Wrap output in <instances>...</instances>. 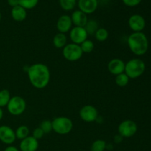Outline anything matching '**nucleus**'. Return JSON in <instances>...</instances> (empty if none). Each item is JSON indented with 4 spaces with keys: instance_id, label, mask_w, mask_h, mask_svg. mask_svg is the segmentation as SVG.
<instances>
[{
    "instance_id": "nucleus-1",
    "label": "nucleus",
    "mask_w": 151,
    "mask_h": 151,
    "mask_svg": "<svg viewBox=\"0 0 151 151\" xmlns=\"http://www.w3.org/2000/svg\"><path fill=\"white\" fill-rule=\"evenodd\" d=\"M28 79L31 85L38 89H43L48 86L51 74L48 66L44 63H37L31 65L27 69Z\"/></svg>"
},
{
    "instance_id": "nucleus-2",
    "label": "nucleus",
    "mask_w": 151,
    "mask_h": 151,
    "mask_svg": "<svg viewBox=\"0 0 151 151\" xmlns=\"http://www.w3.org/2000/svg\"><path fill=\"white\" fill-rule=\"evenodd\" d=\"M127 43L130 50L137 56L144 55L148 50V39L143 32H132L128 36Z\"/></svg>"
},
{
    "instance_id": "nucleus-3",
    "label": "nucleus",
    "mask_w": 151,
    "mask_h": 151,
    "mask_svg": "<svg viewBox=\"0 0 151 151\" xmlns=\"http://www.w3.org/2000/svg\"><path fill=\"white\" fill-rule=\"evenodd\" d=\"M145 63L140 58H132L125 63V73L130 79L139 78L145 71Z\"/></svg>"
},
{
    "instance_id": "nucleus-4",
    "label": "nucleus",
    "mask_w": 151,
    "mask_h": 151,
    "mask_svg": "<svg viewBox=\"0 0 151 151\" xmlns=\"http://www.w3.org/2000/svg\"><path fill=\"white\" fill-rule=\"evenodd\" d=\"M52 131L59 135H66L72 131L73 122L67 116H58L52 121Z\"/></svg>"
},
{
    "instance_id": "nucleus-5",
    "label": "nucleus",
    "mask_w": 151,
    "mask_h": 151,
    "mask_svg": "<svg viewBox=\"0 0 151 151\" xmlns=\"http://www.w3.org/2000/svg\"><path fill=\"white\" fill-rule=\"evenodd\" d=\"M27 108V103L24 99L20 96L11 97L7 109L9 113L13 116H19L25 111Z\"/></svg>"
},
{
    "instance_id": "nucleus-6",
    "label": "nucleus",
    "mask_w": 151,
    "mask_h": 151,
    "mask_svg": "<svg viewBox=\"0 0 151 151\" xmlns=\"http://www.w3.org/2000/svg\"><path fill=\"white\" fill-rule=\"evenodd\" d=\"M83 52L78 44L70 43L63 48V55L66 60L71 62L78 61L82 58Z\"/></svg>"
},
{
    "instance_id": "nucleus-7",
    "label": "nucleus",
    "mask_w": 151,
    "mask_h": 151,
    "mask_svg": "<svg viewBox=\"0 0 151 151\" xmlns=\"http://www.w3.org/2000/svg\"><path fill=\"white\" fill-rule=\"evenodd\" d=\"M137 124L131 119H125L121 122L118 126V134L122 138H131L137 132Z\"/></svg>"
},
{
    "instance_id": "nucleus-8",
    "label": "nucleus",
    "mask_w": 151,
    "mask_h": 151,
    "mask_svg": "<svg viewBox=\"0 0 151 151\" xmlns=\"http://www.w3.org/2000/svg\"><path fill=\"white\" fill-rule=\"evenodd\" d=\"M79 116L83 121L86 122H93L97 121L99 116L98 111L91 105L83 106L79 111Z\"/></svg>"
},
{
    "instance_id": "nucleus-9",
    "label": "nucleus",
    "mask_w": 151,
    "mask_h": 151,
    "mask_svg": "<svg viewBox=\"0 0 151 151\" xmlns=\"http://www.w3.org/2000/svg\"><path fill=\"white\" fill-rule=\"evenodd\" d=\"M128 24L133 32H142L146 26L145 19L139 14H134L130 16Z\"/></svg>"
},
{
    "instance_id": "nucleus-10",
    "label": "nucleus",
    "mask_w": 151,
    "mask_h": 151,
    "mask_svg": "<svg viewBox=\"0 0 151 151\" xmlns=\"http://www.w3.org/2000/svg\"><path fill=\"white\" fill-rule=\"evenodd\" d=\"M16 140L15 131L8 125L0 126V141L7 145H11Z\"/></svg>"
},
{
    "instance_id": "nucleus-11",
    "label": "nucleus",
    "mask_w": 151,
    "mask_h": 151,
    "mask_svg": "<svg viewBox=\"0 0 151 151\" xmlns=\"http://www.w3.org/2000/svg\"><path fill=\"white\" fill-rule=\"evenodd\" d=\"M88 34L85 28L81 27H74L69 31V38L72 43L81 45L84 41L88 39Z\"/></svg>"
},
{
    "instance_id": "nucleus-12",
    "label": "nucleus",
    "mask_w": 151,
    "mask_h": 151,
    "mask_svg": "<svg viewBox=\"0 0 151 151\" xmlns=\"http://www.w3.org/2000/svg\"><path fill=\"white\" fill-rule=\"evenodd\" d=\"M72 19L71 16L67 14H63L58 18L56 24V27L59 32L66 34V32H69L72 28Z\"/></svg>"
},
{
    "instance_id": "nucleus-13",
    "label": "nucleus",
    "mask_w": 151,
    "mask_h": 151,
    "mask_svg": "<svg viewBox=\"0 0 151 151\" xmlns=\"http://www.w3.org/2000/svg\"><path fill=\"white\" fill-rule=\"evenodd\" d=\"M98 0H78V6L80 10L86 15L91 14L98 7Z\"/></svg>"
},
{
    "instance_id": "nucleus-14",
    "label": "nucleus",
    "mask_w": 151,
    "mask_h": 151,
    "mask_svg": "<svg viewBox=\"0 0 151 151\" xmlns=\"http://www.w3.org/2000/svg\"><path fill=\"white\" fill-rule=\"evenodd\" d=\"M125 63L120 58H113L108 63V70L115 76L125 72Z\"/></svg>"
},
{
    "instance_id": "nucleus-15",
    "label": "nucleus",
    "mask_w": 151,
    "mask_h": 151,
    "mask_svg": "<svg viewBox=\"0 0 151 151\" xmlns=\"http://www.w3.org/2000/svg\"><path fill=\"white\" fill-rule=\"evenodd\" d=\"M39 147L38 140L32 136H29L27 138L21 140L19 144L20 151H37Z\"/></svg>"
},
{
    "instance_id": "nucleus-16",
    "label": "nucleus",
    "mask_w": 151,
    "mask_h": 151,
    "mask_svg": "<svg viewBox=\"0 0 151 151\" xmlns=\"http://www.w3.org/2000/svg\"><path fill=\"white\" fill-rule=\"evenodd\" d=\"M70 16L72 19V24L75 25V27H84L88 20L87 15L80 10H76L73 11Z\"/></svg>"
},
{
    "instance_id": "nucleus-17",
    "label": "nucleus",
    "mask_w": 151,
    "mask_h": 151,
    "mask_svg": "<svg viewBox=\"0 0 151 151\" xmlns=\"http://www.w3.org/2000/svg\"><path fill=\"white\" fill-rule=\"evenodd\" d=\"M10 15L13 20L17 22H21L26 19L27 16V12L26 9L22 7V6L18 5L16 7H12Z\"/></svg>"
},
{
    "instance_id": "nucleus-18",
    "label": "nucleus",
    "mask_w": 151,
    "mask_h": 151,
    "mask_svg": "<svg viewBox=\"0 0 151 151\" xmlns=\"http://www.w3.org/2000/svg\"><path fill=\"white\" fill-rule=\"evenodd\" d=\"M53 45L57 49H63L67 43V37L66 34L58 32L53 38Z\"/></svg>"
},
{
    "instance_id": "nucleus-19",
    "label": "nucleus",
    "mask_w": 151,
    "mask_h": 151,
    "mask_svg": "<svg viewBox=\"0 0 151 151\" xmlns=\"http://www.w3.org/2000/svg\"><path fill=\"white\" fill-rule=\"evenodd\" d=\"M84 28H85L88 35H92L95 34V32L100 27H99L98 22L97 21L94 19H90V20H88Z\"/></svg>"
},
{
    "instance_id": "nucleus-20",
    "label": "nucleus",
    "mask_w": 151,
    "mask_h": 151,
    "mask_svg": "<svg viewBox=\"0 0 151 151\" xmlns=\"http://www.w3.org/2000/svg\"><path fill=\"white\" fill-rule=\"evenodd\" d=\"M15 134H16V139L19 140H22L29 137V129L27 125H20V126L16 128V130L15 131Z\"/></svg>"
},
{
    "instance_id": "nucleus-21",
    "label": "nucleus",
    "mask_w": 151,
    "mask_h": 151,
    "mask_svg": "<svg viewBox=\"0 0 151 151\" xmlns=\"http://www.w3.org/2000/svg\"><path fill=\"white\" fill-rule=\"evenodd\" d=\"M11 96H10V92L9 90L1 89L0 91V108L7 107L9 101H10Z\"/></svg>"
},
{
    "instance_id": "nucleus-22",
    "label": "nucleus",
    "mask_w": 151,
    "mask_h": 151,
    "mask_svg": "<svg viewBox=\"0 0 151 151\" xmlns=\"http://www.w3.org/2000/svg\"><path fill=\"white\" fill-rule=\"evenodd\" d=\"M109 31L103 27H100L94 34L95 39L99 42H104L109 38Z\"/></svg>"
},
{
    "instance_id": "nucleus-23",
    "label": "nucleus",
    "mask_w": 151,
    "mask_h": 151,
    "mask_svg": "<svg viewBox=\"0 0 151 151\" xmlns=\"http://www.w3.org/2000/svg\"><path fill=\"white\" fill-rule=\"evenodd\" d=\"M60 7L63 10L70 11L74 10L77 4V0H59Z\"/></svg>"
},
{
    "instance_id": "nucleus-24",
    "label": "nucleus",
    "mask_w": 151,
    "mask_h": 151,
    "mask_svg": "<svg viewBox=\"0 0 151 151\" xmlns=\"http://www.w3.org/2000/svg\"><path fill=\"white\" fill-rule=\"evenodd\" d=\"M130 78H128V75L123 72V73H121L119 75H116V78H115V83H116V85L119 87H125L129 83Z\"/></svg>"
},
{
    "instance_id": "nucleus-25",
    "label": "nucleus",
    "mask_w": 151,
    "mask_h": 151,
    "mask_svg": "<svg viewBox=\"0 0 151 151\" xmlns=\"http://www.w3.org/2000/svg\"><path fill=\"white\" fill-rule=\"evenodd\" d=\"M106 142L103 139H97L92 143L90 151H104L106 149Z\"/></svg>"
},
{
    "instance_id": "nucleus-26",
    "label": "nucleus",
    "mask_w": 151,
    "mask_h": 151,
    "mask_svg": "<svg viewBox=\"0 0 151 151\" xmlns=\"http://www.w3.org/2000/svg\"><path fill=\"white\" fill-rule=\"evenodd\" d=\"M81 48L83 53H91L94 49V44L92 41L86 39L81 44Z\"/></svg>"
},
{
    "instance_id": "nucleus-27",
    "label": "nucleus",
    "mask_w": 151,
    "mask_h": 151,
    "mask_svg": "<svg viewBox=\"0 0 151 151\" xmlns=\"http://www.w3.org/2000/svg\"><path fill=\"white\" fill-rule=\"evenodd\" d=\"M39 0H19V5L26 10H32L38 4Z\"/></svg>"
},
{
    "instance_id": "nucleus-28",
    "label": "nucleus",
    "mask_w": 151,
    "mask_h": 151,
    "mask_svg": "<svg viewBox=\"0 0 151 151\" xmlns=\"http://www.w3.org/2000/svg\"><path fill=\"white\" fill-rule=\"evenodd\" d=\"M39 128L44 132V134H50L52 131V121L50 119H44L41 121L39 125Z\"/></svg>"
},
{
    "instance_id": "nucleus-29",
    "label": "nucleus",
    "mask_w": 151,
    "mask_h": 151,
    "mask_svg": "<svg viewBox=\"0 0 151 151\" xmlns=\"http://www.w3.org/2000/svg\"><path fill=\"white\" fill-rule=\"evenodd\" d=\"M44 135H45L44 132L39 128V127L35 128L32 133V137H33L34 138L36 139L37 140H39L41 139H42Z\"/></svg>"
},
{
    "instance_id": "nucleus-30",
    "label": "nucleus",
    "mask_w": 151,
    "mask_h": 151,
    "mask_svg": "<svg viewBox=\"0 0 151 151\" xmlns=\"http://www.w3.org/2000/svg\"><path fill=\"white\" fill-rule=\"evenodd\" d=\"M142 0H122V2L128 7H133L139 5L142 2Z\"/></svg>"
},
{
    "instance_id": "nucleus-31",
    "label": "nucleus",
    "mask_w": 151,
    "mask_h": 151,
    "mask_svg": "<svg viewBox=\"0 0 151 151\" xmlns=\"http://www.w3.org/2000/svg\"><path fill=\"white\" fill-rule=\"evenodd\" d=\"M7 4L12 7L19 5V0H7Z\"/></svg>"
},
{
    "instance_id": "nucleus-32",
    "label": "nucleus",
    "mask_w": 151,
    "mask_h": 151,
    "mask_svg": "<svg viewBox=\"0 0 151 151\" xmlns=\"http://www.w3.org/2000/svg\"><path fill=\"white\" fill-rule=\"evenodd\" d=\"M4 151H20V150H19V149H18L17 147H15V146L9 145L4 149Z\"/></svg>"
},
{
    "instance_id": "nucleus-33",
    "label": "nucleus",
    "mask_w": 151,
    "mask_h": 151,
    "mask_svg": "<svg viewBox=\"0 0 151 151\" xmlns=\"http://www.w3.org/2000/svg\"><path fill=\"white\" fill-rule=\"evenodd\" d=\"M122 139H123V138H122V137H121L120 135H116L114 137V142L115 143H117V144H119V143L122 142Z\"/></svg>"
},
{
    "instance_id": "nucleus-34",
    "label": "nucleus",
    "mask_w": 151,
    "mask_h": 151,
    "mask_svg": "<svg viewBox=\"0 0 151 151\" xmlns=\"http://www.w3.org/2000/svg\"><path fill=\"white\" fill-rule=\"evenodd\" d=\"M114 148V146L113 145L111 144H106V150H112Z\"/></svg>"
},
{
    "instance_id": "nucleus-35",
    "label": "nucleus",
    "mask_w": 151,
    "mask_h": 151,
    "mask_svg": "<svg viewBox=\"0 0 151 151\" xmlns=\"http://www.w3.org/2000/svg\"><path fill=\"white\" fill-rule=\"evenodd\" d=\"M3 115H4V112L1 108H0V121L1 120V119L3 118Z\"/></svg>"
},
{
    "instance_id": "nucleus-36",
    "label": "nucleus",
    "mask_w": 151,
    "mask_h": 151,
    "mask_svg": "<svg viewBox=\"0 0 151 151\" xmlns=\"http://www.w3.org/2000/svg\"><path fill=\"white\" fill-rule=\"evenodd\" d=\"M1 12H0V22H1Z\"/></svg>"
}]
</instances>
